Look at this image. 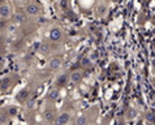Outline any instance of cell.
<instances>
[{"label":"cell","instance_id":"ffe728a7","mask_svg":"<svg viewBox=\"0 0 155 125\" xmlns=\"http://www.w3.org/2000/svg\"><path fill=\"white\" fill-rule=\"evenodd\" d=\"M7 28V21H5V18H2L0 17V30H4Z\"/></svg>","mask_w":155,"mask_h":125},{"label":"cell","instance_id":"d6986e66","mask_svg":"<svg viewBox=\"0 0 155 125\" xmlns=\"http://www.w3.org/2000/svg\"><path fill=\"white\" fill-rule=\"evenodd\" d=\"M145 117H146V120H147V121H150V123H155V115L153 113V112H147Z\"/></svg>","mask_w":155,"mask_h":125},{"label":"cell","instance_id":"8fae6325","mask_svg":"<svg viewBox=\"0 0 155 125\" xmlns=\"http://www.w3.org/2000/svg\"><path fill=\"white\" fill-rule=\"evenodd\" d=\"M43 119H45V121L46 123H54L55 121V119H56V115H55V112L54 111H51V110H46L45 112H43Z\"/></svg>","mask_w":155,"mask_h":125},{"label":"cell","instance_id":"7402d4cb","mask_svg":"<svg viewBox=\"0 0 155 125\" xmlns=\"http://www.w3.org/2000/svg\"><path fill=\"white\" fill-rule=\"evenodd\" d=\"M106 11H107V7H106V5H101V7L98 8V13H99V15H104Z\"/></svg>","mask_w":155,"mask_h":125},{"label":"cell","instance_id":"cb8c5ba5","mask_svg":"<svg viewBox=\"0 0 155 125\" xmlns=\"http://www.w3.org/2000/svg\"><path fill=\"white\" fill-rule=\"evenodd\" d=\"M97 58H98V54L95 52V54H93V55H91V58H90V59L93 60V59H97Z\"/></svg>","mask_w":155,"mask_h":125},{"label":"cell","instance_id":"7c38bea8","mask_svg":"<svg viewBox=\"0 0 155 125\" xmlns=\"http://www.w3.org/2000/svg\"><path fill=\"white\" fill-rule=\"evenodd\" d=\"M82 78H84V74L78 71L72 72V74L69 76V80L72 81V84H80L81 81H82Z\"/></svg>","mask_w":155,"mask_h":125},{"label":"cell","instance_id":"3957f363","mask_svg":"<svg viewBox=\"0 0 155 125\" xmlns=\"http://www.w3.org/2000/svg\"><path fill=\"white\" fill-rule=\"evenodd\" d=\"M48 38H50L51 42L59 43L60 41H61V38H63V30L59 29V28H52V29H50Z\"/></svg>","mask_w":155,"mask_h":125},{"label":"cell","instance_id":"5bb4252c","mask_svg":"<svg viewBox=\"0 0 155 125\" xmlns=\"http://www.w3.org/2000/svg\"><path fill=\"white\" fill-rule=\"evenodd\" d=\"M89 117L86 115H78L76 119V125H87Z\"/></svg>","mask_w":155,"mask_h":125},{"label":"cell","instance_id":"2e32d148","mask_svg":"<svg viewBox=\"0 0 155 125\" xmlns=\"http://www.w3.org/2000/svg\"><path fill=\"white\" fill-rule=\"evenodd\" d=\"M80 67H81V68H90V67H91V59L84 58V59L80 61Z\"/></svg>","mask_w":155,"mask_h":125},{"label":"cell","instance_id":"5b68a950","mask_svg":"<svg viewBox=\"0 0 155 125\" xmlns=\"http://www.w3.org/2000/svg\"><path fill=\"white\" fill-rule=\"evenodd\" d=\"M71 120V115L68 113V112H63V113H60L56 116V119H55V125H67L69 123Z\"/></svg>","mask_w":155,"mask_h":125},{"label":"cell","instance_id":"4316f807","mask_svg":"<svg viewBox=\"0 0 155 125\" xmlns=\"http://www.w3.org/2000/svg\"><path fill=\"white\" fill-rule=\"evenodd\" d=\"M3 41H4V39H3V37L0 35V44H3Z\"/></svg>","mask_w":155,"mask_h":125},{"label":"cell","instance_id":"9a60e30c","mask_svg":"<svg viewBox=\"0 0 155 125\" xmlns=\"http://www.w3.org/2000/svg\"><path fill=\"white\" fill-rule=\"evenodd\" d=\"M17 113H18V108L16 106H9L7 108V116H9V117H15Z\"/></svg>","mask_w":155,"mask_h":125},{"label":"cell","instance_id":"603a6c76","mask_svg":"<svg viewBox=\"0 0 155 125\" xmlns=\"http://www.w3.org/2000/svg\"><path fill=\"white\" fill-rule=\"evenodd\" d=\"M39 46H41V42H35V43H34V50L38 51V50H39Z\"/></svg>","mask_w":155,"mask_h":125},{"label":"cell","instance_id":"ba28073f","mask_svg":"<svg viewBox=\"0 0 155 125\" xmlns=\"http://www.w3.org/2000/svg\"><path fill=\"white\" fill-rule=\"evenodd\" d=\"M61 64H63L61 59H60V58H54V59H51L50 63H48V69H51V71H58L59 68L61 67Z\"/></svg>","mask_w":155,"mask_h":125},{"label":"cell","instance_id":"9c48e42d","mask_svg":"<svg viewBox=\"0 0 155 125\" xmlns=\"http://www.w3.org/2000/svg\"><path fill=\"white\" fill-rule=\"evenodd\" d=\"M29 90L28 89H22V90H20L18 93L16 94V100L17 102H20V103H24L26 99L29 98Z\"/></svg>","mask_w":155,"mask_h":125},{"label":"cell","instance_id":"8992f818","mask_svg":"<svg viewBox=\"0 0 155 125\" xmlns=\"http://www.w3.org/2000/svg\"><path fill=\"white\" fill-rule=\"evenodd\" d=\"M12 15V7L9 4L4 3V4H0V17L2 18H8Z\"/></svg>","mask_w":155,"mask_h":125},{"label":"cell","instance_id":"52a82bcc","mask_svg":"<svg viewBox=\"0 0 155 125\" xmlns=\"http://www.w3.org/2000/svg\"><path fill=\"white\" fill-rule=\"evenodd\" d=\"M59 97H60V89H58V87L51 89L50 91L47 93V95H46L47 100H50V102H55Z\"/></svg>","mask_w":155,"mask_h":125},{"label":"cell","instance_id":"4fadbf2b","mask_svg":"<svg viewBox=\"0 0 155 125\" xmlns=\"http://www.w3.org/2000/svg\"><path fill=\"white\" fill-rule=\"evenodd\" d=\"M51 51V46L48 44L47 42H41V46H39V50H38V52H41L43 55H47L50 54Z\"/></svg>","mask_w":155,"mask_h":125},{"label":"cell","instance_id":"277c9868","mask_svg":"<svg viewBox=\"0 0 155 125\" xmlns=\"http://www.w3.org/2000/svg\"><path fill=\"white\" fill-rule=\"evenodd\" d=\"M68 81H69V76L67 73H61V74L58 76V78L55 80V86L58 89H61V87H65L68 85Z\"/></svg>","mask_w":155,"mask_h":125},{"label":"cell","instance_id":"30bf717a","mask_svg":"<svg viewBox=\"0 0 155 125\" xmlns=\"http://www.w3.org/2000/svg\"><path fill=\"white\" fill-rule=\"evenodd\" d=\"M11 85H12L11 77H3V78L0 80V90H2V91H7V90L11 87Z\"/></svg>","mask_w":155,"mask_h":125},{"label":"cell","instance_id":"e0dca14e","mask_svg":"<svg viewBox=\"0 0 155 125\" xmlns=\"http://www.w3.org/2000/svg\"><path fill=\"white\" fill-rule=\"evenodd\" d=\"M137 117V111L134 108H129L127 111V120H133Z\"/></svg>","mask_w":155,"mask_h":125},{"label":"cell","instance_id":"83f0119b","mask_svg":"<svg viewBox=\"0 0 155 125\" xmlns=\"http://www.w3.org/2000/svg\"><path fill=\"white\" fill-rule=\"evenodd\" d=\"M5 3V0H0V4H4Z\"/></svg>","mask_w":155,"mask_h":125},{"label":"cell","instance_id":"6da1fadb","mask_svg":"<svg viewBox=\"0 0 155 125\" xmlns=\"http://www.w3.org/2000/svg\"><path fill=\"white\" fill-rule=\"evenodd\" d=\"M41 7H39V4H38L37 2H34V0H29V2L25 4V7H24V12L26 13L28 16L30 17H35L41 13Z\"/></svg>","mask_w":155,"mask_h":125},{"label":"cell","instance_id":"d4e9b609","mask_svg":"<svg viewBox=\"0 0 155 125\" xmlns=\"http://www.w3.org/2000/svg\"><path fill=\"white\" fill-rule=\"evenodd\" d=\"M39 22H42V24H45V22H46V18H45V17H42V18L39 17Z\"/></svg>","mask_w":155,"mask_h":125},{"label":"cell","instance_id":"ac0fdd59","mask_svg":"<svg viewBox=\"0 0 155 125\" xmlns=\"http://www.w3.org/2000/svg\"><path fill=\"white\" fill-rule=\"evenodd\" d=\"M59 7L61 11H67L68 7H69V3H68V0H60L59 2Z\"/></svg>","mask_w":155,"mask_h":125},{"label":"cell","instance_id":"484cf974","mask_svg":"<svg viewBox=\"0 0 155 125\" xmlns=\"http://www.w3.org/2000/svg\"><path fill=\"white\" fill-rule=\"evenodd\" d=\"M117 125H125V121H124V120H120V121L117 123Z\"/></svg>","mask_w":155,"mask_h":125},{"label":"cell","instance_id":"44dd1931","mask_svg":"<svg viewBox=\"0 0 155 125\" xmlns=\"http://www.w3.org/2000/svg\"><path fill=\"white\" fill-rule=\"evenodd\" d=\"M22 47H24V41H17L16 43H15V48L16 50H21V48H22Z\"/></svg>","mask_w":155,"mask_h":125},{"label":"cell","instance_id":"7a4b0ae2","mask_svg":"<svg viewBox=\"0 0 155 125\" xmlns=\"http://www.w3.org/2000/svg\"><path fill=\"white\" fill-rule=\"evenodd\" d=\"M12 21L16 25H24L28 22V15L25 13L24 11H16L13 15H12Z\"/></svg>","mask_w":155,"mask_h":125}]
</instances>
